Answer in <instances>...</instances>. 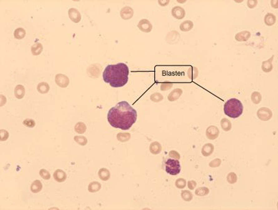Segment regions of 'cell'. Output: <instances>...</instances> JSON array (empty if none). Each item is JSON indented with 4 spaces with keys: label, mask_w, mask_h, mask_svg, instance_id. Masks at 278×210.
Segmentation results:
<instances>
[{
    "label": "cell",
    "mask_w": 278,
    "mask_h": 210,
    "mask_svg": "<svg viewBox=\"0 0 278 210\" xmlns=\"http://www.w3.org/2000/svg\"><path fill=\"white\" fill-rule=\"evenodd\" d=\"M247 7L249 8H253L256 7V4H257V1H256V0H248V1L247 2Z\"/></svg>",
    "instance_id": "obj_43"
},
{
    "label": "cell",
    "mask_w": 278,
    "mask_h": 210,
    "mask_svg": "<svg viewBox=\"0 0 278 210\" xmlns=\"http://www.w3.org/2000/svg\"><path fill=\"white\" fill-rule=\"evenodd\" d=\"M221 164V159H215L214 160H213L212 162L209 163V166L212 167V168H216V167H218Z\"/></svg>",
    "instance_id": "obj_40"
},
{
    "label": "cell",
    "mask_w": 278,
    "mask_h": 210,
    "mask_svg": "<svg viewBox=\"0 0 278 210\" xmlns=\"http://www.w3.org/2000/svg\"><path fill=\"white\" fill-rule=\"evenodd\" d=\"M273 59H274V56L273 55V56H271L268 60L263 61L261 68H262L263 71H264V72H270L272 70H273V64H272V61H273Z\"/></svg>",
    "instance_id": "obj_16"
},
{
    "label": "cell",
    "mask_w": 278,
    "mask_h": 210,
    "mask_svg": "<svg viewBox=\"0 0 278 210\" xmlns=\"http://www.w3.org/2000/svg\"><path fill=\"white\" fill-rule=\"evenodd\" d=\"M42 184L41 183V182L40 180H38V179L33 181V182L31 185V191L33 193H37L40 192V191L42 190Z\"/></svg>",
    "instance_id": "obj_22"
},
{
    "label": "cell",
    "mask_w": 278,
    "mask_h": 210,
    "mask_svg": "<svg viewBox=\"0 0 278 210\" xmlns=\"http://www.w3.org/2000/svg\"><path fill=\"white\" fill-rule=\"evenodd\" d=\"M15 96L17 99H22L25 95V89L22 85H17L14 90Z\"/></svg>",
    "instance_id": "obj_18"
},
{
    "label": "cell",
    "mask_w": 278,
    "mask_h": 210,
    "mask_svg": "<svg viewBox=\"0 0 278 210\" xmlns=\"http://www.w3.org/2000/svg\"><path fill=\"white\" fill-rule=\"evenodd\" d=\"M150 100L152 102H159L162 101V100H163V96L159 93H155L152 94V95L150 96Z\"/></svg>",
    "instance_id": "obj_34"
},
{
    "label": "cell",
    "mask_w": 278,
    "mask_h": 210,
    "mask_svg": "<svg viewBox=\"0 0 278 210\" xmlns=\"http://www.w3.org/2000/svg\"><path fill=\"white\" fill-rule=\"evenodd\" d=\"M8 136H9L8 132L7 130L1 129V131H0V136H1V139H0V140H1L2 141L7 140L8 138Z\"/></svg>",
    "instance_id": "obj_39"
},
{
    "label": "cell",
    "mask_w": 278,
    "mask_h": 210,
    "mask_svg": "<svg viewBox=\"0 0 278 210\" xmlns=\"http://www.w3.org/2000/svg\"><path fill=\"white\" fill-rule=\"evenodd\" d=\"M256 115L261 120L268 121L273 116V113L270 109L267 107H261L257 111Z\"/></svg>",
    "instance_id": "obj_5"
},
{
    "label": "cell",
    "mask_w": 278,
    "mask_h": 210,
    "mask_svg": "<svg viewBox=\"0 0 278 210\" xmlns=\"http://www.w3.org/2000/svg\"><path fill=\"white\" fill-rule=\"evenodd\" d=\"M74 139L76 143H77L78 144L80 145L84 146L87 144V139L83 136H75L74 137Z\"/></svg>",
    "instance_id": "obj_33"
},
{
    "label": "cell",
    "mask_w": 278,
    "mask_h": 210,
    "mask_svg": "<svg viewBox=\"0 0 278 210\" xmlns=\"http://www.w3.org/2000/svg\"><path fill=\"white\" fill-rule=\"evenodd\" d=\"M42 50H43V47H42V45L40 43V42L35 43L32 46V53L34 56H37L41 54L42 51Z\"/></svg>",
    "instance_id": "obj_24"
},
{
    "label": "cell",
    "mask_w": 278,
    "mask_h": 210,
    "mask_svg": "<svg viewBox=\"0 0 278 210\" xmlns=\"http://www.w3.org/2000/svg\"><path fill=\"white\" fill-rule=\"evenodd\" d=\"M134 16V10L129 7H125L121 9L120 16L123 20H129Z\"/></svg>",
    "instance_id": "obj_11"
},
{
    "label": "cell",
    "mask_w": 278,
    "mask_h": 210,
    "mask_svg": "<svg viewBox=\"0 0 278 210\" xmlns=\"http://www.w3.org/2000/svg\"><path fill=\"white\" fill-rule=\"evenodd\" d=\"M181 196L182 199L185 200V201H191L193 199V194H192L191 191L188 190L182 191L181 193Z\"/></svg>",
    "instance_id": "obj_32"
},
{
    "label": "cell",
    "mask_w": 278,
    "mask_h": 210,
    "mask_svg": "<svg viewBox=\"0 0 278 210\" xmlns=\"http://www.w3.org/2000/svg\"><path fill=\"white\" fill-rule=\"evenodd\" d=\"M37 90L40 93L46 94L50 90V86L47 82H41L38 84Z\"/></svg>",
    "instance_id": "obj_23"
},
{
    "label": "cell",
    "mask_w": 278,
    "mask_h": 210,
    "mask_svg": "<svg viewBox=\"0 0 278 210\" xmlns=\"http://www.w3.org/2000/svg\"><path fill=\"white\" fill-rule=\"evenodd\" d=\"M131 138L129 133H118L117 134V139L120 142L128 141Z\"/></svg>",
    "instance_id": "obj_31"
},
{
    "label": "cell",
    "mask_w": 278,
    "mask_h": 210,
    "mask_svg": "<svg viewBox=\"0 0 278 210\" xmlns=\"http://www.w3.org/2000/svg\"><path fill=\"white\" fill-rule=\"evenodd\" d=\"M173 83H169V82H165V83H163L161 84V90H167L170 89L171 87H173Z\"/></svg>",
    "instance_id": "obj_41"
},
{
    "label": "cell",
    "mask_w": 278,
    "mask_h": 210,
    "mask_svg": "<svg viewBox=\"0 0 278 210\" xmlns=\"http://www.w3.org/2000/svg\"><path fill=\"white\" fill-rule=\"evenodd\" d=\"M182 93L183 90L181 89H175L169 94L168 97V100L170 102L176 101V100H178L179 98Z\"/></svg>",
    "instance_id": "obj_13"
},
{
    "label": "cell",
    "mask_w": 278,
    "mask_h": 210,
    "mask_svg": "<svg viewBox=\"0 0 278 210\" xmlns=\"http://www.w3.org/2000/svg\"><path fill=\"white\" fill-rule=\"evenodd\" d=\"M264 22L267 26H273L276 22V17L274 14L268 13L264 17Z\"/></svg>",
    "instance_id": "obj_19"
},
{
    "label": "cell",
    "mask_w": 278,
    "mask_h": 210,
    "mask_svg": "<svg viewBox=\"0 0 278 210\" xmlns=\"http://www.w3.org/2000/svg\"><path fill=\"white\" fill-rule=\"evenodd\" d=\"M173 16L178 20H182L185 17L186 12L184 8L181 7H175L172 9Z\"/></svg>",
    "instance_id": "obj_10"
},
{
    "label": "cell",
    "mask_w": 278,
    "mask_h": 210,
    "mask_svg": "<svg viewBox=\"0 0 278 210\" xmlns=\"http://www.w3.org/2000/svg\"><path fill=\"white\" fill-rule=\"evenodd\" d=\"M109 123L114 128L129 129L137 120V111L127 101H122L109 109Z\"/></svg>",
    "instance_id": "obj_1"
},
{
    "label": "cell",
    "mask_w": 278,
    "mask_h": 210,
    "mask_svg": "<svg viewBox=\"0 0 278 210\" xmlns=\"http://www.w3.org/2000/svg\"><path fill=\"white\" fill-rule=\"evenodd\" d=\"M250 36H251V33L250 32L243 31L237 33L236 36H235V39L239 42L247 41L250 38Z\"/></svg>",
    "instance_id": "obj_14"
},
{
    "label": "cell",
    "mask_w": 278,
    "mask_h": 210,
    "mask_svg": "<svg viewBox=\"0 0 278 210\" xmlns=\"http://www.w3.org/2000/svg\"><path fill=\"white\" fill-rule=\"evenodd\" d=\"M55 82L61 88H66L70 84V80L65 75L58 74L55 77Z\"/></svg>",
    "instance_id": "obj_6"
},
{
    "label": "cell",
    "mask_w": 278,
    "mask_h": 210,
    "mask_svg": "<svg viewBox=\"0 0 278 210\" xmlns=\"http://www.w3.org/2000/svg\"><path fill=\"white\" fill-rule=\"evenodd\" d=\"M193 23L191 20H186L184 22H182L180 24L179 26L180 30H181L182 32H189L190 30L193 29Z\"/></svg>",
    "instance_id": "obj_20"
},
{
    "label": "cell",
    "mask_w": 278,
    "mask_h": 210,
    "mask_svg": "<svg viewBox=\"0 0 278 210\" xmlns=\"http://www.w3.org/2000/svg\"><path fill=\"white\" fill-rule=\"evenodd\" d=\"M68 16L70 19L73 22L79 23L81 19V14L77 9L72 8H70L68 11Z\"/></svg>",
    "instance_id": "obj_9"
},
{
    "label": "cell",
    "mask_w": 278,
    "mask_h": 210,
    "mask_svg": "<svg viewBox=\"0 0 278 210\" xmlns=\"http://www.w3.org/2000/svg\"><path fill=\"white\" fill-rule=\"evenodd\" d=\"M54 178L58 182H63L67 178L66 173L63 170L58 169L54 173Z\"/></svg>",
    "instance_id": "obj_12"
},
{
    "label": "cell",
    "mask_w": 278,
    "mask_h": 210,
    "mask_svg": "<svg viewBox=\"0 0 278 210\" xmlns=\"http://www.w3.org/2000/svg\"><path fill=\"white\" fill-rule=\"evenodd\" d=\"M101 184L99 183L98 182H93L88 185V191L90 193H95L97 192V191L100 190Z\"/></svg>",
    "instance_id": "obj_25"
},
{
    "label": "cell",
    "mask_w": 278,
    "mask_h": 210,
    "mask_svg": "<svg viewBox=\"0 0 278 210\" xmlns=\"http://www.w3.org/2000/svg\"><path fill=\"white\" fill-rule=\"evenodd\" d=\"M209 193V189L207 187H202L197 188L195 190V195L198 196H204L208 195Z\"/></svg>",
    "instance_id": "obj_29"
},
{
    "label": "cell",
    "mask_w": 278,
    "mask_h": 210,
    "mask_svg": "<svg viewBox=\"0 0 278 210\" xmlns=\"http://www.w3.org/2000/svg\"><path fill=\"white\" fill-rule=\"evenodd\" d=\"M186 185V181L185 179L179 178L177 179L175 182V186L178 188H184Z\"/></svg>",
    "instance_id": "obj_36"
},
{
    "label": "cell",
    "mask_w": 278,
    "mask_h": 210,
    "mask_svg": "<svg viewBox=\"0 0 278 210\" xmlns=\"http://www.w3.org/2000/svg\"><path fill=\"white\" fill-rule=\"evenodd\" d=\"M98 175L100 178L103 181L109 180L110 177H111V174H110L109 170L105 168H102L99 170Z\"/></svg>",
    "instance_id": "obj_21"
},
{
    "label": "cell",
    "mask_w": 278,
    "mask_h": 210,
    "mask_svg": "<svg viewBox=\"0 0 278 210\" xmlns=\"http://www.w3.org/2000/svg\"><path fill=\"white\" fill-rule=\"evenodd\" d=\"M75 132L78 134H84L86 131V126L82 122H79L75 126Z\"/></svg>",
    "instance_id": "obj_28"
},
{
    "label": "cell",
    "mask_w": 278,
    "mask_h": 210,
    "mask_svg": "<svg viewBox=\"0 0 278 210\" xmlns=\"http://www.w3.org/2000/svg\"><path fill=\"white\" fill-rule=\"evenodd\" d=\"M169 1H159V4L161 6H166L167 4H169Z\"/></svg>",
    "instance_id": "obj_45"
},
{
    "label": "cell",
    "mask_w": 278,
    "mask_h": 210,
    "mask_svg": "<svg viewBox=\"0 0 278 210\" xmlns=\"http://www.w3.org/2000/svg\"><path fill=\"white\" fill-rule=\"evenodd\" d=\"M251 100L252 102L255 105H258L259 103H260L261 101V95L259 92L257 91H255L253 92L251 95Z\"/></svg>",
    "instance_id": "obj_30"
},
{
    "label": "cell",
    "mask_w": 278,
    "mask_h": 210,
    "mask_svg": "<svg viewBox=\"0 0 278 210\" xmlns=\"http://www.w3.org/2000/svg\"><path fill=\"white\" fill-rule=\"evenodd\" d=\"M220 131L218 127L212 125L207 127L206 130V136L209 140H214L218 137Z\"/></svg>",
    "instance_id": "obj_7"
},
{
    "label": "cell",
    "mask_w": 278,
    "mask_h": 210,
    "mask_svg": "<svg viewBox=\"0 0 278 210\" xmlns=\"http://www.w3.org/2000/svg\"><path fill=\"white\" fill-rule=\"evenodd\" d=\"M40 175H41V177L44 179H50L51 178L50 173L45 169H41L40 170Z\"/></svg>",
    "instance_id": "obj_38"
},
{
    "label": "cell",
    "mask_w": 278,
    "mask_h": 210,
    "mask_svg": "<svg viewBox=\"0 0 278 210\" xmlns=\"http://www.w3.org/2000/svg\"><path fill=\"white\" fill-rule=\"evenodd\" d=\"M168 155H169V157L173 158V159H178V160L180 159V154L175 150H171L169 153Z\"/></svg>",
    "instance_id": "obj_42"
},
{
    "label": "cell",
    "mask_w": 278,
    "mask_h": 210,
    "mask_svg": "<svg viewBox=\"0 0 278 210\" xmlns=\"http://www.w3.org/2000/svg\"><path fill=\"white\" fill-rule=\"evenodd\" d=\"M214 150V146L212 144H207L204 145L202 148V154L204 157H209L213 153Z\"/></svg>",
    "instance_id": "obj_15"
},
{
    "label": "cell",
    "mask_w": 278,
    "mask_h": 210,
    "mask_svg": "<svg viewBox=\"0 0 278 210\" xmlns=\"http://www.w3.org/2000/svg\"><path fill=\"white\" fill-rule=\"evenodd\" d=\"M227 180L229 183L230 184L236 183L237 181V175H236V173H234L233 172L229 173L227 177Z\"/></svg>",
    "instance_id": "obj_35"
},
{
    "label": "cell",
    "mask_w": 278,
    "mask_h": 210,
    "mask_svg": "<svg viewBox=\"0 0 278 210\" xmlns=\"http://www.w3.org/2000/svg\"><path fill=\"white\" fill-rule=\"evenodd\" d=\"M163 168L166 172L171 175H177L181 171V165L178 159L173 158L164 159Z\"/></svg>",
    "instance_id": "obj_4"
},
{
    "label": "cell",
    "mask_w": 278,
    "mask_h": 210,
    "mask_svg": "<svg viewBox=\"0 0 278 210\" xmlns=\"http://www.w3.org/2000/svg\"><path fill=\"white\" fill-rule=\"evenodd\" d=\"M196 186H197L196 182H195L194 180L188 181V188H190L191 190H193L194 188L196 187Z\"/></svg>",
    "instance_id": "obj_44"
},
{
    "label": "cell",
    "mask_w": 278,
    "mask_h": 210,
    "mask_svg": "<svg viewBox=\"0 0 278 210\" xmlns=\"http://www.w3.org/2000/svg\"><path fill=\"white\" fill-rule=\"evenodd\" d=\"M221 125L222 129L225 132H228L232 129V123L227 118H223L221 121Z\"/></svg>",
    "instance_id": "obj_26"
},
{
    "label": "cell",
    "mask_w": 278,
    "mask_h": 210,
    "mask_svg": "<svg viewBox=\"0 0 278 210\" xmlns=\"http://www.w3.org/2000/svg\"><path fill=\"white\" fill-rule=\"evenodd\" d=\"M161 150H162L161 145L157 141L152 143L150 145H149V151H150V153L153 154H159L161 152Z\"/></svg>",
    "instance_id": "obj_17"
},
{
    "label": "cell",
    "mask_w": 278,
    "mask_h": 210,
    "mask_svg": "<svg viewBox=\"0 0 278 210\" xmlns=\"http://www.w3.org/2000/svg\"><path fill=\"white\" fill-rule=\"evenodd\" d=\"M138 27L140 31L144 33H149L152 30V24L147 19H143L138 24Z\"/></svg>",
    "instance_id": "obj_8"
},
{
    "label": "cell",
    "mask_w": 278,
    "mask_h": 210,
    "mask_svg": "<svg viewBox=\"0 0 278 210\" xmlns=\"http://www.w3.org/2000/svg\"><path fill=\"white\" fill-rule=\"evenodd\" d=\"M23 125H24V126H26L27 127H30V128H32V127H35L36 122L33 120V119H29V118H27V119H25L23 121Z\"/></svg>",
    "instance_id": "obj_37"
},
{
    "label": "cell",
    "mask_w": 278,
    "mask_h": 210,
    "mask_svg": "<svg viewBox=\"0 0 278 210\" xmlns=\"http://www.w3.org/2000/svg\"><path fill=\"white\" fill-rule=\"evenodd\" d=\"M129 70L124 63L108 65L103 72V80L114 88L123 87L129 80Z\"/></svg>",
    "instance_id": "obj_2"
},
{
    "label": "cell",
    "mask_w": 278,
    "mask_h": 210,
    "mask_svg": "<svg viewBox=\"0 0 278 210\" xmlns=\"http://www.w3.org/2000/svg\"><path fill=\"white\" fill-rule=\"evenodd\" d=\"M243 111L242 102L237 98H231L225 102L224 113L231 118H237L241 116Z\"/></svg>",
    "instance_id": "obj_3"
},
{
    "label": "cell",
    "mask_w": 278,
    "mask_h": 210,
    "mask_svg": "<svg viewBox=\"0 0 278 210\" xmlns=\"http://www.w3.org/2000/svg\"><path fill=\"white\" fill-rule=\"evenodd\" d=\"M26 35V32L23 28H17L14 32V36L15 38L16 39H18V40H21L24 38V36Z\"/></svg>",
    "instance_id": "obj_27"
}]
</instances>
